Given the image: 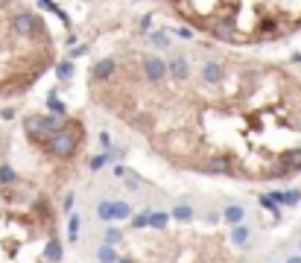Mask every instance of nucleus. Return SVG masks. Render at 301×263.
<instances>
[{"mask_svg": "<svg viewBox=\"0 0 301 263\" xmlns=\"http://www.w3.org/2000/svg\"><path fill=\"white\" fill-rule=\"evenodd\" d=\"M117 263H135V261H129V258H123V261H117Z\"/></svg>", "mask_w": 301, "mask_h": 263, "instance_id": "5701e85b", "label": "nucleus"}, {"mask_svg": "<svg viewBox=\"0 0 301 263\" xmlns=\"http://www.w3.org/2000/svg\"><path fill=\"white\" fill-rule=\"evenodd\" d=\"M290 263H301V258H290Z\"/></svg>", "mask_w": 301, "mask_h": 263, "instance_id": "4be33fe9", "label": "nucleus"}, {"mask_svg": "<svg viewBox=\"0 0 301 263\" xmlns=\"http://www.w3.org/2000/svg\"><path fill=\"white\" fill-rule=\"evenodd\" d=\"M97 217H100V219H129L132 208L126 205V202H100Z\"/></svg>", "mask_w": 301, "mask_h": 263, "instance_id": "f03ea898", "label": "nucleus"}, {"mask_svg": "<svg viewBox=\"0 0 301 263\" xmlns=\"http://www.w3.org/2000/svg\"><path fill=\"white\" fill-rule=\"evenodd\" d=\"M76 149H79V137L73 132H62V134H56L50 140V152L56 155V158H70Z\"/></svg>", "mask_w": 301, "mask_h": 263, "instance_id": "f257e3e1", "label": "nucleus"}, {"mask_svg": "<svg viewBox=\"0 0 301 263\" xmlns=\"http://www.w3.org/2000/svg\"><path fill=\"white\" fill-rule=\"evenodd\" d=\"M59 76H62V79H67V76H70V65H62V67H59Z\"/></svg>", "mask_w": 301, "mask_h": 263, "instance_id": "412c9836", "label": "nucleus"}, {"mask_svg": "<svg viewBox=\"0 0 301 263\" xmlns=\"http://www.w3.org/2000/svg\"><path fill=\"white\" fill-rule=\"evenodd\" d=\"M111 73H114V59H103L100 65L94 67V76H97V79H106Z\"/></svg>", "mask_w": 301, "mask_h": 263, "instance_id": "1a4fd4ad", "label": "nucleus"}, {"mask_svg": "<svg viewBox=\"0 0 301 263\" xmlns=\"http://www.w3.org/2000/svg\"><path fill=\"white\" fill-rule=\"evenodd\" d=\"M205 170H208V173H219V175L231 173V167H228L225 158H211V164H205Z\"/></svg>", "mask_w": 301, "mask_h": 263, "instance_id": "6e6552de", "label": "nucleus"}, {"mask_svg": "<svg viewBox=\"0 0 301 263\" xmlns=\"http://www.w3.org/2000/svg\"><path fill=\"white\" fill-rule=\"evenodd\" d=\"M202 79H205L208 85H216V82L222 79V67L216 65V62H205V67H202Z\"/></svg>", "mask_w": 301, "mask_h": 263, "instance_id": "39448f33", "label": "nucleus"}, {"mask_svg": "<svg viewBox=\"0 0 301 263\" xmlns=\"http://www.w3.org/2000/svg\"><path fill=\"white\" fill-rule=\"evenodd\" d=\"M172 217L181 219V222H187V219H193V208H190V205H178V208L172 211Z\"/></svg>", "mask_w": 301, "mask_h": 263, "instance_id": "ddd939ff", "label": "nucleus"}, {"mask_svg": "<svg viewBox=\"0 0 301 263\" xmlns=\"http://www.w3.org/2000/svg\"><path fill=\"white\" fill-rule=\"evenodd\" d=\"M243 217H246V211H243L240 205H231V208L225 211V219H228V222H234V225H240V222H243Z\"/></svg>", "mask_w": 301, "mask_h": 263, "instance_id": "9b49d317", "label": "nucleus"}, {"mask_svg": "<svg viewBox=\"0 0 301 263\" xmlns=\"http://www.w3.org/2000/svg\"><path fill=\"white\" fill-rule=\"evenodd\" d=\"M0 181H15V173H12V167H0Z\"/></svg>", "mask_w": 301, "mask_h": 263, "instance_id": "f3484780", "label": "nucleus"}, {"mask_svg": "<svg viewBox=\"0 0 301 263\" xmlns=\"http://www.w3.org/2000/svg\"><path fill=\"white\" fill-rule=\"evenodd\" d=\"M144 73H147V79L158 82V79H164V76L170 73V65L161 62V59H147V62H144Z\"/></svg>", "mask_w": 301, "mask_h": 263, "instance_id": "20e7f679", "label": "nucleus"}, {"mask_svg": "<svg viewBox=\"0 0 301 263\" xmlns=\"http://www.w3.org/2000/svg\"><path fill=\"white\" fill-rule=\"evenodd\" d=\"M79 225H82L79 217H70V231H67V234H70V240H76V237H79Z\"/></svg>", "mask_w": 301, "mask_h": 263, "instance_id": "2eb2a0df", "label": "nucleus"}, {"mask_svg": "<svg viewBox=\"0 0 301 263\" xmlns=\"http://www.w3.org/2000/svg\"><path fill=\"white\" fill-rule=\"evenodd\" d=\"M120 237H123V234H120L117 228H108V234H106V243H108V246H114V243H120Z\"/></svg>", "mask_w": 301, "mask_h": 263, "instance_id": "dca6fc26", "label": "nucleus"}, {"mask_svg": "<svg viewBox=\"0 0 301 263\" xmlns=\"http://www.w3.org/2000/svg\"><path fill=\"white\" fill-rule=\"evenodd\" d=\"M167 65H170V73L172 76H178V79H184V76H187V59H181V56H175V59H170V62H167Z\"/></svg>", "mask_w": 301, "mask_h": 263, "instance_id": "423d86ee", "label": "nucleus"}, {"mask_svg": "<svg viewBox=\"0 0 301 263\" xmlns=\"http://www.w3.org/2000/svg\"><path fill=\"white\" fill-rule=\"evenodd\" d=\"M44 258H47L50 263H59V261H62V243H59V240L47 243V246H44Z\"/></svg>", "mask_w": 301, "mask_h": 263, "instance_id": "0eeeda50", "label": "nucleus"}, {"mask_svg": "<svg viewBox=\"0 0 301 263\" xmlns=\"http://www.w3.org/2000/svg\"><path fill=\"white\" fill-rule=\"evenodd\" d=\"M106 164H108V155H100V158L91 161V170H100V167H106Z\"/></svg>", "mask_w": 301, "mask_h": 263, "instance_id": "a211bd4d", "label": "nucleus"}, {"mask_svg": "<svg viewBox=\"0 0 301 263\" xmlns=\"http://www.w3.org/2000/svg\"><path fill=\"white\" fill-rule=\"evenodd\" d=\"M50 109L56 111V114H65V106H62V103H59L56 97H50Z\"/></svg>", "mask_w": 301, "mask_h": 263, "instance_id": "aec40b11", "label": "nucleus"}, {"mask_svg": "<svg viewBox=\"0 0 301 263\" xmlns=\"http://www.w3.org/2000/svg\"><path fill=\"white\" fill-rule=\"evenodd\" d=\"M97 255H100V261H103V263H117V255H114V249H111V246H103Z\"/></svg>", "mask_w": 301, "mask_h": 263, "instance_id": "4468645a", "label": "nucleus"}, {"mask_svg": "<svg viewBox=\"0 0 301 263\" xmlns=\"http://www.w3.org/2000/svg\"><path fill=\"white\" fill-rule=\"evenodd\" d=\"M167 222H170L167 214H150L147 217V225H152V228H167Z\"/></svg>", "mask_w": 301, "mask_h": 263, "instance_id": "f8f14e48", "label": "nucleus"}, {"mask_svg": "<svg viewBox=\"0 0 301 263\" xmlns=\"http://www.w3.org/2000/svg\"><path fill=\"white\" fill-rule=\"evenodd\" d=\"M152 41H155V47H167V41H170V35H167V32H158V35H155Z\"/></svg>", "mask_w": 301, "mask_h": 263, "instance_id": "6ab92c4d", "label": "nucleus"}, {"mask_svg": "<svg viewBox=\"0 0 301 263\" xmlns=\"http://www.w3.org/2000/svg\"><path fill=\"white\" fill-rule=\"evenodd\" d=\"M12 29H15L18 35H29V32H38V29H41V21H38L35 15H18V18L12 21Z\"/></svg>", "mask_w": 301, "mask_h": 263, "instance_id": "7ed1b4c3", "label": "nucleus"}, {"mask_svg": "<svg viewBox=\"0 0 301 263\" xmlns=\"http://www.w3.org/2000/svg\"><path fill=\"white\" fill-rule=\"evenodd\" d=\"M249 237H252V234H249V228H246V225H234L231 240H234L237 246H246V243H249Z\"/></svg>", "mask_w": 301, "mask_h": 263, "instance_id": "9d476101", "label": "nucleus"}]
</instances>
